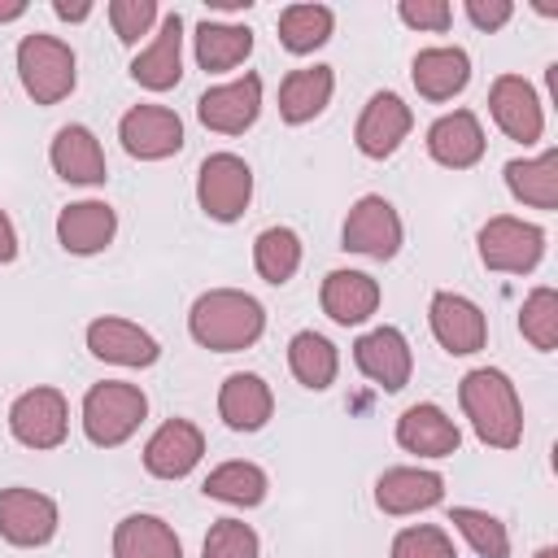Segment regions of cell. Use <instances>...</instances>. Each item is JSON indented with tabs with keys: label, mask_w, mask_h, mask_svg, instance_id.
Here are the masks:
<instances>
[{
	"label": "cell",
	"mask_w": 558,
	"mask_h": 558,
	"mask_svg": "<svg viewBox=\"0 0 558 558\" xmlns=\"http://www.w3.org/2000/svg\"><path fill=\"white\" fill-rule=\"evenodd\" d=\"M187 331L201 349H214V353H240L248 344L262 340L266 331V310L257 296L240 292V288H209L192 301V314H187Z\"/></svg>",
	"instance_id": "1"
},
{
	"label": "cell",
	"mask_w": 558,
	"mask_h": 558,
	"mask_svg": "<svg viewBox=\"0 0 558 558\" xmlns=\"http://www.w3.org/2000/svg\"><path fill=\"white\" fill-rule=\"evenodd\" d=\"M458 401L484 445L514 449L523 440V405H519V392L506 371H497V366L466 371L458 384Z\"/></svg>",
	"instance_id": "2"
},
{
	"label": "cell",
	"mask_w": 558,
	"mask_h": 558,
	"mask_svg": "<svg viewBox=\"0 0 558 558\" xmlns=\"http://www.w3.org/2000/svg\"><path fill=\"white\" fill-rule=\"evenodd\" d=\"M144 414H148V397L126 379L92 384L83 397V432L100 449H118L122 440H131Z\"/></svg>",
	"instance_id": "3"
},
{
	"label": "cell",
	"mask_w": 558,
	"mask_h": 558,
	"mask_svg": "<svg viewBox=\"0 0 558 558\" xmlns=\"http://www.w3.org/2000/svg\"><path fill=\"white\" fill-rule=\"evenodd\" d=\"M17 78H22V87H26V96H31L35 105H57V100H65V96L74 92V83H78L70 44L57 39V35H44V31L26 35V39L17 44Z\"/></svg>",
	"instance_id": "4"
},
{
	"label": "cell",
	"mask_w": 558,
	"mask_h": 558,
	"mask_svg": "<svg viewBox=\"0 0 558 558\" xmlns=\"http://www.w3.org/2000/svg\"><path fill=\"white\" fill-rule=\"evenodd\" d=\"M480 262L497 275H527L536 270L541 253H545V231L536 222H523V218H510V214H497L480 227Z\"/></svg>",
	"instance_id": "5"
},
{
	"label": "cell",
	"mask_w": 558,
	"mask_h": 558,
	"mask_svg": "<svg viewBox=\"0 0 558 558\" xmlns=\"http://www.w3.org/2000/svg\"><path fill=\"white\" fill-rule=\"evenodd\" d=\"M196 201L214 222H235L253 201V170L235 153H214L196 170Z\"/></svg>",
	"instance_id": "6"
},
{
	"label": "cell",
	"mask_w": 558,
	"mask_h": 558,
	"mask_svg": "<svg viewBox=\"0 0 558 558\" xmlns=\"http://www.w3.org/2000/svg\"><path fill=\"white\" fill-rule=\"evenodd\" d=\"M9 432L26 449H57L70 432V405L57 388H31L9 405Z\"/></svg>",
	"instance_id": "7"
},
{
	"label": "cell",
	"mask_w": 558,
	"mask_h": 558,
	"mask_svg": "<svg viewBox=\"0 0 558 558\" xmlns=\"http://www.w3.org/2000/svg\"><path fill=\"white\" fill-rule=\"evenodd\" d=\"M118 140L140 161H166L183 148V122L166 105H135L118 122Z\"/></svg>",
	"instance_id": "8"
},
{
	"label": "cell",
	"mask_w": 558,
	"mask_h": 558,
	"mask_svg": "<svg viewBox=\"0 0 558 558\" xmlns=\"http://www.w3.org/2000/svg\"><path fill=\"white\" fill-rule=\"evenodd\" d=\"M340 240H344L349 253L388 262L401 248V218H397V209L384 196H357L353 209H349V218H344Z\"/></svg>",
	"instance_id": "9"
},
{
	"label": "cell",
	"mask_w": 558,
	"mask_h": 558,
	"mask_svg": "<svg viewBox=\"0 0 558 558\" xmlns=\"http://www.w3.org/2000/svg\"><path fill=\"white\" fill-rule=\"evenodd\" d=\"M427 323H432V336L440 340V349L453 353V357L480 353L484 340H488L484 310L462 292H436L432 305H427Z\"/></svg>",
	"instance_id": "10"
},
{
	"label": "cell",
	"mask_w": 558,
	"mask_h": 558,
	"mask_svg": "<svg viewBox=\"0 0 558 558\" xmlns=\"http://www.w3.org/2000/svg\"><path fill=\"white\" fill-rule=\"evenodd\" d=\"M257 113H262V78L257 74H240L231 83H218L196 100V118L218 135L248 131L257 122Z\"/></svg>",
	"instance_id": "11"
},
{
	"label": "cell",
	"mask_w": 558,
	"mask_h": 558,
	"mask_svg": "<svg viewBox=\"0 0 558 558\" xmlns=\"http://www.w3.org/2000/svg\"><path fill=\"white\" fill-rule=\"evenodd\" d=\"M57 532V501L35 488H0V536L9 545L35 549Z\"/></svg>",
	"instance_id": "12"
},
{
	"label": "cell",
	"mask_w": 558,
	"mask_h": 558,
	"mask_svg": "<svg viewBox=\"0 0 558 558\" xmlns=\"http://www.w3.org/2000/svg\"><path fill=\"white\" fill-rule=\"evenodd\" d=\"M488 113H493V122H497L510 140H519V144H536L541 131H545L541 96H536V87H532L527 78H519V74L493 78V87H488Z\"/></svg>",
	"instance_id": "13"
},
{
	"label": "cell",
	"mask_w": 558,
	"mask_h": 558,
	"mask_svg": "<svg viewBox=\"0 0 558 558\" xmlns=\"http://www.w3.org/2000/svg\"><path fill=\"white\" fill-rule=\"evenodd\" d=\"M353 362H357V371H362L371 384H379L384 392H401V388L410 384V371H414L410 340H405L397 327H375V331L357 336Z\"/></svg>",
	"instance_id": "14"
},
{
	"label": "cell",
	"mask_w": 558,
	"mask_h": 558,
	"mask_svg": "<svg viewBox=\"0 0 558 558\" xmlns=\"http://www.w3.org/2000/svg\"><path fill=\"white\" fill-rule=\"evenodd\" d=\"M410 126H414L410 105H405L397 92H375V96L366 100L362 118H357L353 140H357V148H362L366 157L379 161V157H392V153L401 148V140L410 135Z\"/></svg>",
	"instance_id": "15"
},
{
	"label": "cell",
	"mask_w": 558,
	"mask_h": 558,
	"mask_svg": "<svg viewBox=\"0 0 558 558\" xmlns=\"http://www.w3.org/2000/svg\"><path fill=\"white\" fill-rule=\"evenodd\" d=\"M201 453H205L201 427L187 423V418H166V423L148 436V445H144V466H148V475H157V480H183V475L201 462Z\"/></svg>",
	"instance_id": "16"
},
{
	"label": "cell",
	"mask_w": 558,
	"mask_h": 558,
	"mask_svg": "<svg viewBox=\"0 0 558 558\" xmlns=\"http://www.w3.org/2000/svg\"><path fill=\"white\" fill-rule=\"evenodd\" d=\"M131 78L140 87H148V92H170L183 78V17L179 13H166L161 31L153 35V44L135 52Z\"/></svg>",
	"instance_id": "17"
},
{
	"label": "cell",
	"mask_w": 558,
	"mask_h": 558,
	"mask_svg": "<svg viewBox=\"0 0 558 558\" xmlns=\"http://www.w3.org/2000/svg\"><path fill=\"white\" fill-rule=\"evenodd\" d=\"M397 445L405 453H418V458H449V453H458L462 432L440 405L418 401L397 418Z\"/></svg>",
	"instance_id": "18"
},
{
	"label": "cell",
	"mask_w": 558,
	"mask_h": 558,
	"mask_svg": "<svg viewBox=\"0 0 558 558\" xmlns=\"http://www.w3.org/2000/svg\"><path fill=\"white\" fill-rule=\"evenodd\" d=\"M87 349L100 362H113V366H153L161 357V344L140 323H126V318L87 323Z\"/></svg>",
	"instance_id": "19"
},
{
	"label": "cell",
	"mask_w": 558,
	"mask_h": 558,
	"mask_svg": "<svg viewBox=\"0 0 558 558\" xmlns=\"http://www.w3.org/2000/svg\"><path fill=\"white\" fill-rule=\"evenodd\" d=\"M427 153L432 161L449 166V170H466L484 157V126L471 109H453V113H440L432 126H427Z\"/></svg>",
	"instance_id": "20"
},
{
	"label": "cell",
	"mask_w": 558,
	"mask_h": 558,
	"mask_svg": "<svg viewBox=\"0 0 558 558\" xmlns=\"http://www.w3.org/2000/svg\"><path fill=\"white\" fill-rule=\"evenodd\" d=\"M113 231H118V214L105 201H74L57 214V240L74 257H92V253L109 248Z\"/></svg>",
	"instance_id": "21"
},
{
	"label": "cell",
	"mask_w": 558,
	"mask_h": 558,
	"mask_svg": "<svg viewBox=\"0 0 558 558\" xmlns=\"http://www.w3.org/2000/svg\"><path fill=\"white\" fill-rule=\"evenodd\" d=\"M318 305L331 323L357 327L379 310V283L366 270H331L318 288Z\"/></svg>",
	"instance_id": "22"
},
{
	"label": "cell",
	"mask_w": 558,
	"mask_h": 558,
	"mask_svg": "<svg viewBox=\"0 0 558 558\" xmlns=\"http://www.w3.org/2000/svg\"><path fill=\"white\" fill-rule=\"evenodd\" d=\"M270 410H275V397H270V384L262 375L235 371V375L222 379V388H218V414H222V423L231 432H257V427H266Z\"/></svg>",
	"instance_id": "23"
},
{
	"label": "cell",
	"mask_w": 558,
	"mask_h": 558,
	"mask_svg": "<svg viewBox=\"0 0 558 558\" xmlns=\"http://www.w3.org/2000/svg\"><path fill=\"white\" fill-rule=\"evenodd\" d=\"M445 497V480L436 471H418V466H392L375 480V506L384 514H414L427 510Z\"/></svg>",
	"instance_id": "24"
},
{
	"label": "cell",
	"mask_w": 558,
	"mask_h": 558,
	"mask_svg": "<svg viewBox=\"0 0 558 558\" xmlns=\"http://www.w3.org/2000/svg\"><path fill=\"white\" fill-rule=\"evenodd\" d=\"M48 161L65 183H105V148L83 122H70L52 135Z\"/></svg>",
	"instance_id": "25"
},
{
	"label": "cell",
	"mask_w": 558,
	"mask_h": 558,
	"mask_svg": "<svg viewBox=\"0 0 558 558\" xmlns=\"http://www.w3.org/2000/svg\"><path fill=\"white\" fill-rule=\"evenodd\" d=\"M410 78H414L423 100H453L471 83V57L462 48H449V44L423 48L410 65Z\"/></svg>",
	"instance_id": "26"
},
{
	"label": "cell",
	"mask_w": 558,
	"mask_h": 558,
	"mask_svg": "<svg viewBox=\"0 0 558 558\" xmlns=\"http://www.w3.org/2000/svg\"><path fill=\"white\" fill-rule=\"evenodd\" d=\"M336 92V74L331 65H305V70H292L283 83H279V118L301 126V122H314L327 100Z\"/></svg>",
	"instance_id": "27"
},
{
	"label": "cell",
	"mask_w": 558,
	"mask_h": 558,
	"mask_svg": "<svg viewBox=\"0 0 558 558\" xmlns=\"http://www.w3.org/2000/svg\"><path fill=\"white\" fill-rule=\"evenodd\" d=\"M113 558H183V545L166 519L126 514L113 527Z\"/></svg>",
	"instance_id": "28"
},
{
	"label": "cell",
	"mask_w": 558,
	"mask_h": 558,
	"mask_svg": "<svg viewBox=\"0 0 558 558\" xmlns=\"http://www.w3.org/2000/svg\"><path fill=\"white\" fill-rule=\"evenodd\" d=\"M506 187L523 205L558 209V148H545L541 157H514V161H506Z\"/></svg>",
	"instance_id": "29"
},
{
	"label": "cell",
	"mask_w": 558,
	"mask_h": 558,
	"mask_svg": "<svg viewBox=\"0 0 558 558\" xmlns=\"http://www.w3.org/2000/svg\"><path fill=\"white\" fill-rule=\"evenodd\" d=\"M192 48H196V65L209 70V74H222V70H235L248 52H253V31L248 26H235V22H201L196 35H192Z\"/></svg>",
	"instance_id": "30"
},
{
	"label": "cell",
	"mask_w": 558,
	"mask_h": 558,
	"mask_svg": "<svg viewBox=\"0 0 558 558\" xmlns=\"http://www.w3.org/2000/svg\"><path fill=\"white\" fill-rule=\"evenodd\" d=\"M288 366H292L296 384L323 392V388H331V379H336L340 353H336V344H331L327 336H318V331H296V336L288 340Z\"/></svg>",
	"instance_id": "31"
},
{
	"label": "cell",
	"mask_w": 558,
	"mask_h": 558,
	"mask_svg": "<svg viewBox=\"0 0 558 558\" xmlns=\"http://www.w3.org/2000/svg\"><path fill=\"white\" fill-rule=\"evenodd\" d=\"M331 26H336V17H331L327 4H288L279 13V44L288 52L305 57V52H314L331 39Z\"/></svg>",
	"instance_id": "32"
},
{
	"label": "cell",
	"mask_w": 558,
	"mask_h": 558,
	"mask_svg": "<svg viewBox=\"0 0 558 558\" xmlns=\"http://www.w3.org/2000/svg\"><path fill=\"white\" fill-rule=\"evenodd\" d=\"M253 266L266 283H288L301 270V235L292 227H266L253 240Z\"/></svg>",
	"instance_id": "33"
},
{
	"label": "cell",
	"mask_w": 558,
	"mask_h": 558,
	"mask_svg": "<svg viewBox=\"0 0 558 558\" xmlns=\"http://www.w3.org/2000/svg\"><path fill=\"white\" fill-rule=\"evenodd\" d=\"M205 497L227 501V506H257L266 497V471L257 462H222L205 475Z\"/></svg>",
	"instance_id": "34"
},
{
	"label": "cell",
	"mask_w": 558,
	"mask_h": 558,
	"mask_svg": "<svg viewBox=\"0 0 558 558\" xmlns=\"http://www.w3.org/2000/svg\"><path fill=\"white\" fill-rule=\"evenodd\" d=\"M449 523L462 532V541L480 558H510V532H506V523L497 514L475 510V506H453L449 510Z\"/></svg>",
	"instance_id": "35"
},
{
	"label": "cell",
	"mask_w": 558,
	"mask_h": 558,
	"mask_svg": "<svg viewBox=\"0 0 558 558\" xmlns=\"http://www.w3.org/2000/svg\"><path fill=\"white\" fill-rule=\"evenodd\" d=\"M519 331H523V340L532 349L554 353V344H558V292L554 288L527 292V301L519 310Z\"/></svg>",
	"instance_id": "36"
},
{
	"label": "cell",
	"mask_w": 558,
	"mask_h": 558,
	"mask_svg": "<svg viewBox=\"0 0 558 558\" xmlns=\"http://www.w3.org/2000/svg\"><path fill=\"white\" fill-rule=\"evenodd\" d=\"M257 549H262V541H257V532H253L248 523H240V519H218V523L209 527L205 545H201V558H257Z\"/></svg>",
	"instance_id": "37"
},
{
	"label": "cell",
	"mask_w": 558,
	"mask_h": 558,
	"mask_svg": "<svg viewBox=\"0 0 558 558\" xmlns=\"http://www.w3.org/2000/svg\"><path fill=\"white\" fill-rule=\"evenodd\" d=\"M392 558H458V554L440 527L418 523V527H401L392 536Z\"/></svg>",
	"instance_id": "38"
},
{
	"label": "cell",
	"mask_w": 558,
	"mask_h": 558,
	"mask_svg": "<svg viewBox=\"0 0 558 558\" xmlns=\"http://www.w3.org/2000/svg\"><path fill=\"white\" fill-rule=\"evenodd\" d=\"M109 22H113V35L131 48V44H140V35L153 31L157 4H153V0H113V4H109Z\"/></svg>",
	"instance_id": "39"
},
{
	"label": "cell",
	"mask_w": 558,
	"mask_h": 558,
	"mask_svg": "<svg viewBox=\"0 0 558 558\" xmlns=\"http://www.w3.org/2000/svg\"><path fill=\"white\" fill-rule=\"evenodd\" d=\"M397 17L414 31H432V35H445L449 22H453V9L445 0H401L397 4Z\"/></svg>",
	"instance_id": "40"
},
{
	"label": "cell",
	"mask_w": 558,
	"mask_h": 558,
	"mask_svg": "<svg viewBox=\"0 0 558 558\" xmlns=\"http://www.w3.org/2000/svg\"><path fill=\"white\" fill-rule=\"evenodd\" d=\"M510 17H514L510 0H466V22L475 31H501Z\"/></svg>",
	"instance_id": "41"
},
{
	"label": "cell",
	"mask_w": 558,
	"mask_h": 558,
	"mask_svg": "<svg viewBox=\"0 0 558 558\" xmlns=\"http://www.w3.org/2000/svg\"><path fill=\"white\" fill-rule=\"evenodd\" d=\"M17 257V231L9 222V214L0 209V262H13Z\"/></svg>",
	"instance_id": "42"
},
{
	"label": "cell",
	"mask_w": 558,
	"mask_h": 558,
	"mask_svg": "<svg viewBox=\"0 0 558 558\" xmlns=\"http://www.w3.org/2000/svg\"><path fill=\"white\" fill-rule=\"evenodd\" d=\"M52 13H57L61 22H83V17L92 13V4H87V0H74V4H70V0H57Z\"/></svg>",
	"instance_id": "43"
},
{
	"label": "cell",
	"mask_w": 558,
	"mask_h": 558,
	"mask_svg": "<svg viewBox=\"0 0 558 558\" xmlns=\"http://www.w3.org/2000/svg\"><path fill=\"white\" fill-rule=\"evenodd\" d=\"M26 13V0H0V22H13Z\"/></svg>",
	"instance_id": "44"
},
{
	"label": "cell",
	"mask_w": 558,
	"mask_h": 558,
	"mask_svg": "<svg viewBox=\"0 0 558 558\" xmlns=\"http://www.w3.org/2000/svg\"><path fill=\"white\" fill-rule=\"evenodd\" d=\"M536 558H558V549H554V545H545V549H536Z\"/></svg>",
	"instance_id": "45"
}]
</instances>
